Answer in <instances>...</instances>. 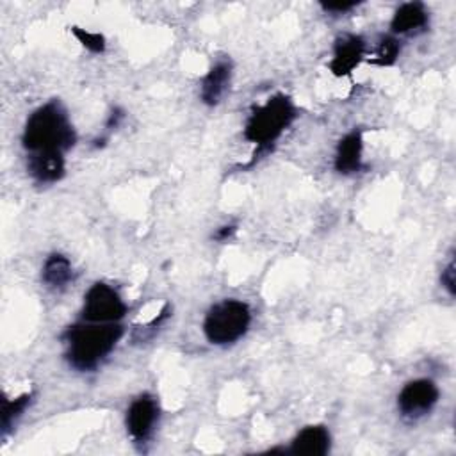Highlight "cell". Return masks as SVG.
<instances>
[{
    "label": "cell",
    "mask_w": 456,
    "mask_h": 456,
    "mask_svg": "<svg viewBox=\"0 0 456 456\" xmlns=\"http://www.w3.org/2000/svg\"><path fill=\"white\" fill-rule=\"evenodd\" d=\"M77 141V134L66 109L52 100L37 107L27 119L21 142L28 153H66Z\"/></svg>",
    "instance_id": "cell-1"
},
{
    "label": "cell",
    "mask_w": 456,
    "mask_h": 456,
    "mask_svg": "<svg viewBox=\"0 0 456 456\" xmlns=\"http://www.w3.org/2000/svg\"><path fill=\"white\" fill-rule=\"evenodd\" d=\"M296 116V105L285 94H274L264 105L251 110L244 126V139L256 144V151L249 166L273 150L274 142L292 125Z\"/></svg>",
    "instance_id": "cell-2"
},
{
    "label": "cell",
    "mask_w": 456,
    "mask_h": 456,
    "mask_svg": "<svg viewBox=\"0 0 456 456\" xmlns=\"http://www.w3.org/2000/svg\"><path fill=\"white\" fill-rule=\"evenodd\" d=\"M123 335L118 322L77 324L66 331L69 365L77 370H93L114 349Z\"/></svg>",
    "instance_id": "cell-3"
},
{
    "label": "cell",
    "mask_w": 456,
    "mask_h": 456,
    "mask_svg": "<svg viewBox=\"0 0 456 456\" xmlns=\"http://www.w3.org/2000/svg\"><path fill=\"white\" fill-rule=\"evenodd\" d=\"M251 324V310L244 301L224 299L205 315L203 333L214 346H228L239 340Z\"/></svg>",
    "instance_id": "cell-4"
},
{
    "label": "cell",
    "mask_w": 456,
    "mask_h": 456,
    "mask_svg": "<svg viewBox=\"0 0 456 456\" xmlns=\"http://www.w3.org/2000/svg\"><path fill=\"white\" fill-rule=\"evenodd\" d=\"M126 314V305L121 296L107 283L96 281L84 296L82 317L86 322L109 324L118 322Z\"/></svg>",
    "instance_id": "cell-5"
},
{
    "label": "cell",
    "mask_w": 456,
    "mask_h": 456,
    "mask_svg": "<svg viewBox=\"0 0 456 456\" xmlns=\"http://www.w3.org/2000/svg\"><path fill=\"white\" fill-rule=\"evenodd\" d=\"M438 401V387L426 378L408 381L397 395V408L406 419H419L433 410Z\"/></svg>",
    "instance_id": "cell-6"
},
{
    "label": "cell",
    "mask_w": 456,
    "mask_h": 456,
    "mask_svg": "<svg viewBox=\"0 0 456 456\" xmlns=\"http://www.w3.org/2000/svg\"><path fill=\"white\" fill-rule=\"evenodd\" d=\"M159 417L157 401L144 394L132 401L126 410V429L135 442H146L153 431Z\"/></svg>",
    "instance_id": "cell-7"
},
{
    "label": "cell",
    "mask_w": 456,
    "mask_h": 456,
    "mask_svg": "<svg viewBox=\"0 0 456 456\" xmlns=\"http://www.w3.org/2000/svg\"><path fill=\"white\" fill-rule=\"evenodd\" d=\"M365 55V43L360 36L344 34L337 37L333 45V57L330 61V71L335 77H346L362 62Z\"/></svg>",
    "instance_id": "cell-8"
},
{
    "label": "cell",
    "mask_w": 456,
    "mask_h": 456,
    "mask_svg": "<svg viewBox=\"0 0 456 456\" xmlns=\"http://www.w3.org/2000/svg\"><path fill=\"white\" fill-rule=\"evenodd\" d=\"M362 150H363V139L360 130H353L346 134L338 144H337V153H335V171L342 175H353L358 173L363 164H362Z\"/></svg>",
    "instance_id": "cell-9"
},
{
    "label": "cell",
    "mask_w": 456,
    "mask_h": 456,
    "mask_svg": "<svg viewBox=\"0 0 456 456\" xmlns=\"http://www.w3.org/2000/svg\"><path fill=\"white\" fill-rule=\"evenodd\" d=\"M27 169L37 183H55L64 176V153H28Z\"/></svg>",
    "instance_id": "cell-10"
},
{
    "label": "cell",
    "mask_w": 456,
    "mask_h": 456,
    "mask_svg": "<svg viewBox=\"0 0 456 456\" xmlns=\"http://www.w3.org/2000/svg\"><path fill=\"white\" fill-rule=\"evenodd\" d=\"M232 64L228 61L216 62L201 80L200 98L207 105H217L230 87Z\"/></svg>",
    "instance_id": "cell-11"
},
{
    "label": "cell",
    "mask_w": 456,
    "mask_h": 456,
    "mask_svg": "<svg viewBox=\"0 0 456 456\" xmlns=\"http://www.w3.org/2000/svg\"><path fill=\"white\" fill-rule=\"evenodd\" d=\"M428 23H429V14L424 4L406 2L395 9L390 21V28L395 34H415L424 30Z\"/></svg>",
    "instance_id": "cell-12"
},
{
    "label": "cell",
    "mask_w": 456,
    "mask_h": 456,
    "mask_svg": "<svg viewBox=\"0 0 456 456\" xmlns=\"http://www.w3.org/2000/svg\"><path fill=\"white\" fill-rule=\"evenodd\" d=\"M330 431L324 426H306L294 436L289 452L305 456H322L330 451Z\"/></svg>",
    "instance_id": "cell-13"
},
{
    "label": "cell",
    "mask_w": 456,
    "mask_h": 456,
    "mask_svg": "<svg viewBox=\"0 0 456 456\" xmlns=\"http://www.w3.org/2000/svg\"><path fill=\"white\" fill-rule=\"evenodd\" d=\"M41 278L52 289H64L73 280L71 262L61 253H52L43 264Z\"/></svg>",
    "instance_id": "cell-14"
},
{
    "label": "cell",
    "mask_w": 456,
    "mask_h": 456,
    "mask_svg": "<svg viewBox=\"0 0 456 456\" xmlns=\"http://www.w3.org/2000/svg\"><path fill=\"white\" fill-rule=\"evenodd\" d=\"M30 401H32V394L30 392H25V394H21L18 397H12V399H7V397L2 399L0 417H2V435L4 436L7 435V431L11 429L14 420L27 410Z\"/></svg>",
    "instance_id": "cell-15"
},
{
    "label": "cell",
    "mask_w": 456,
    "mask_h": 456,
    "mask_svg": "<svg viewBox=\"0 0 456 456\" xmlns=\"http://www.w3.org/2000/svg\"><path fill=\"white\" fill-rule=\"evenodd\" d=\"M401 52V46H399V41L392 36H385L378 48H376V53L372 59H369L370 64H376V66H392L397 59Z\"/></svg>",
    "instance_id": "cell-16"
},
{
    "label": "cell",
    "mask_w": 456,
    "mask_h": 456,
    "mask_svg": "<svg viewBox=\"0 0 456 456\" xmlns=\"http://www.w3.org/2000/svg\"><path fill=\"white\" fill-rule=\"evenodd\" d=\"M69 30L82 43V46H86L89 52L102 53L105 50V37L102 34L80 28V27H69Z\"/></svg>",
    "instance_id": "cell-17"
},
{
    "label": "cell",
    "mask_w": 456,
    "mask_h": 456,
    "mask_svg": "<svg viewBox=\"0 0 456 456\" xmlns=\"http://www.w3.org/2000/svg\"><path fill=\"white\" fill-rule=\"evenodd\" d=\"M440 281H442V287L449 292V296H454V283H456V278H454V258H452V256L449 258L447 265L442 269Z\"/></svg>",
    "instance_id": "cell-18"
},
{
    "label": "cell",
    "mask_w": 456,
    "mask_h": 456,
    "mask_svg": "<svg viewBox=\"0 0 456 456\" xmlns=\"http://www.w3.org/2000/svg\"><path fill=\"white\" fill-rule=\"evenodd\" d=\"M360 2H321V7L326 11V12H335V14H344L351 9H354Z\"/></svg>",
    "instance_id": "cell-19"
},
{
    "label": "cell",
    "mask_w": 456,
    "mask_h": 456,
    "mask_svg": "<svg viewBox=\"0 0 456 456\" xmlns=\"http://www.w3.org/2000/svg\"><path fill=\"white\" fill-rule=\"evenodd\" d=\"M123 119H125V110H123V109H119V107H114V109L110 110V114H109L107 121H105V128H107V130L118 128V126H119V123H121Z\"/></svg>",
    "instance_id": "cell-20"
},
{
    "label": "cell",
    "mask_w": 456,
    "mask_h": 456,
    "mask_svg": "<svg viewBox=\"0 0 456 456\" xmlns=\"http://www.w3.org/2000/svg\"><path fill=\"white\" fill-rule=\"evenodd\" d=\"M235 232H237V226L235 224H226V226H221V228H217V232L214 233V239L216 240H228V239H232L233 235H235Z\"/></svg>",
    "instance_id": "cell-21"
}]
</instances>
